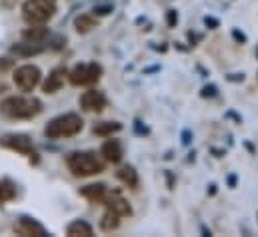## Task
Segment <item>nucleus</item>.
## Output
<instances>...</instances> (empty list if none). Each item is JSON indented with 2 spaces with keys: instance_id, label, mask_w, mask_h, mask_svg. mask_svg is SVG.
Wrapping results in <instances>:
<instances>
[{
  "instance_id": "dca6fc26",
  "label": "nucleus",
  "mask_w": 258,
  "mask_h": 237,
  "mask_svg": "<svg viewBox=\"0 0 258 237\" xmlns=\"http://www.w3.org/2000/svg\"><path fill=\"white\" fill-rule=\"evenodd\" d=\"M98 26V18L94 14H80L74 18V28L78 34H88Z\"/></svg>"
},
{
  "instance_id": "a878e982",
  "label": "nucleus",
  "mask_w": 258,
  "mask_h": 237,
  "mask_svg": "<svg viewBox=\"0 0 258 237\" xmlns=\"http://www.w3.org/2000/svg\"><path fill=\"white\" fill-rule=\"evenodd\" d=\"M204 24H206L210 30L218 28V20H216V18H212V16H206V18H204Z\"/></svg>"
},
{
  "instance_id": "aec40b11",
  "label": "nucleus",
  "mask_w": 258,
  "mask_h": 237,
  "mask_svg": "<svg viewBox=\"0 0 258 237\" xmlns=\"http://www.w3.org/2000/svg\"><path fill=\"white\" fill-rule=\"evenodd\" d=\"M100 229L102 231H106V233H110V231H114V229H118V225H120V215L118 213H114V211H110V209H106L104 211V215L100 217Z\"/></svg>"
},
{
  "instance_id": "5701e85b",
  "label": "nucleus",
  "mask_w": 258,
  "mask_h": 237,
  "mask_svg": "<svg viewBox=\"0 0 258 237\" xmlns=\"http://www.w3.org/2000/svg\"><path fill=\"white\" fill-rule=\"evenodd\" d=\"M200 96H202V98H214V96H218V88H216L214 84L204 86V88H202V92H200Z\"/></svg>"
},
{
  "instance_id": "412c9836",
  "label": "nucleus",
  "mask_w": 258,
  "mask_h": 237,
  "mask_svg": "<svg viewBox=\"0 0 258 237\" xmlns=\"http://www.w3.org/2000/svg\"><path fill=\"white\" fill-rule=\"evenodd\" d=\"M14 197H16V187H14V183L8 181V179H2V181H0V203L10 201V199H14Z\"/></svg>"
},
{
  "instance_id": "0eeeda50",
  "label": "nucleus",
  "mask_w": 258,
  "mask_h": 237,
  "mask_svg": "<svg viewBox=\"0 0 258 237\" xmlns=\"http://www.w3.org/2000/svg\"><path fill=\"white\" fill-rule=\"evenodd\" d=\"M0 146L2 148H6V150H12V152H16V154H20V156H28L30 160H38L36 156V148H34V144H32V140L26 136V134H6V136H2L0 138Z\"/></svg>"
},
{
  "instance_id": "39448f33",
  "label": "nucleus",
  "mask_w": 258,
  "mask_h": 237,
  "mask_svg": "<svg viewBox=\"0 0 258 237\" xmlns=\"http://www.w3.org/2000/svg\"><path fill=\"white\" fill-rule=\"evenodd\" d=\"M100 78H102V66L96 62L76 64L72 70H68V82L72 86H92Z\"/></svg>"
},
{
  "instance_id": "4468645a",
  "label": "nucleus",
  "mask_w": 258,
  "mask_h": 237,
  "mask_svg": "<svg viewBox=\"0 0 258 237\" xmlns=\"http://www.w3.org/2000/svg\"><path fill=\"white\" fill-rule=\"evenodd\" d=\"M10 52L20 56V58H30V56H36V54H42L44 52V44H36V42H18V44H12L10 46Z\"/></svg>"
},
{
  "instance_id": "9d476101",
  "label": "nucleus",
  "mask_w": 258,
  "mask_h": 237,
  "mask_svg": "<svg viewBox=\"0 0 258 237\" xmlns=\"http://www.w3.org/2000/svg\"><path fill=\"white\" fill-rule=\"evenodd\" d=\"M14 233L24 237H46L48 231L44 229L42 223H38L36 219L32 217H20L16 223H14Z\"/></svg>"
},
{
  "instance_id": "f03ea898",
  "label": "nucleus",
  "mask_w": 258,
  "mask_h": 237,
  "mask_svg": "<svg viewBox=\"0 0 258 237\" xmlns=\"http://www.w3.org/2000/svg\"><path fill=\"white\" fill-rule=\"evenodd\" d=\"M66 166L76 178H90L104 172L106 162L96 152H72L66 158Z\"/></svg>"
},
{
  "instance_id": "423d86ee",
  "label": "nucleus",
  "mask_w": 258,
  "mask_h": 237,
  "mask_svg": "<svg viewBox=\"0 0 258 237\" xmlns=\"http://www.w3.org/2000/svg\"><path fill=\"white\" fill-rule=\"evenodd\" d=\"M12 80H14L16 88H18L20 92H32L34 88L40 86V82H42V72H40V68L34 66V64H24V66L14 68Z\"/></svg>"
},
{
  "instance_id": "b1692460",
  "label": "nucleus",
  "mask_w": 258,
  "mask_h": 237,
  "mask_svg": "<svg viewBox=\"0 0 258 237\" xmlns=\"http://www.w3.org/2000/svg\"><path fill=\"white\" fill-rule=\"evenodd\" d=\"M14 68V60L10 58H0V72H8Z\"/></svg>"
},
{
  "instance_id": "1a4fd4ad",
  "label": "nucleus",
  "mask_w": 258,
  "mask_h": 237,
  "mask_svg": "<svg viewBox=\"0 0 258 237\" xmlns=\"http://www.w3.org/2000/svg\"><path fill=\"white\" fill-rule=\"evenodd\" d=\"M102 205H106V209L118 213L120 217H128V215H132V207H130V203L122 197V193H120L118 189L108 191L106 197H104V201H102Z\"/></svg>"
},
{
  "instance_id": "6ab92c4d",
  "label": "nucleus",
  "mask_w": 258,
  "mask_h": 237,
  "mask_svg": "<svg viewBox=\"0 0 258 237\" xmlns=\"http://www.w3.org/2000/svg\"><path fill=\"white\" fill-rule=\"evenodd\" d=\"M92 233H94L92 225L82 219H76V221L68 223V227H66V235L70 237H90Z\"/></svg>"
},
{
  "instance_id": "20e7f679",
  "label": "nucleus",
  "mask_w": 258,
  "mask_h": 237,
  "mask_svg": "<svg viewBox=\"0 0 258 237\" xmlns=\"http://www.w3.org/2000/svg\"><path fill=\"white\" fill-rule=\"evenodd\" d=\"M56 10V0H24L22 18L28 24H46L48 20L54 18Z\"/></svg>"
},
{
  "instance_id": "f3484780",
  "label": "nucleus",
  "mask_w": 258,
  "mask_h": 237,
  "mask_svg": "<svg viewBox=\"0 0 258 237\" xmlns=\"http://www.w3.org/2000/svg\"><path fill=\"white\" fill-rule=\"evenodd\" d=\"M120 130H122L120 122H98V124L92 126V134L98 136V138H110L112 134H116Z\"/></svg>"
},
{
  "instance_id": "2eb2a0df",
  "label": "nucleus",
  "mask_w": 258,
  "mask_h": 237,
  "mask_svg": "<svg viewBox=\"0 0 258 237\" xmlns=\"http://www.w3.org/2000/svg\"><path fill=\"white\" fill-rule=\"evenodd\" d=\"M46 38H48V28H44V24H30V28L22 30V40L26 42L42 44Z\"/></svg>"
},
{
  "instance_id": "7ed1b4c3",
  "label": "nucleus",
  "mask_w": 258,
  "mask_h": 237,
  "mask_svg": "<svg viewBox=\"0 0 258 237\" xmlns=\"http://www.w3.org/2000/svg\"><path fill=\"white\" fill-rule=\"evenodd\" d=\"M84 128V120L74 112L60 114L56 118H52L46 128H44V136L48 140H62V138H74L76 134H80Z\"/></svg>"
},
{
  "instance_id": "bb28decb",
  "label": "nucleus",
  "mask_w": 258,
  "mask_h": 237,
  "mask_svg": "<svg viewBox=\"0 0 258 237\" xmlns=\"http://www.w3.org/2000/svg\"><path fill=\"white\" fill-rule=\"evenodd\" d=\"M232 36H234V40H238V42H240V44H244V42H246V36H244V34H242V32H238V30H236V28H234V30H232Z\"/></svg>"
},
{
  "instance_id": "f257e3e1",
  "label": "nucleus",
  "mask_w": 258,
  "mask_h": 237,
  "mask_svg": "<svg viewBox=\"0 0 258 237\" xmlns=\"http://www.w3.org/2000/svg\"><path fill=\"white\" fill-rule=\"evenodd\" d=\"M42 112V102L34 96H10L0 102V114L8 120H32Z\"/></svg>"
},
{
  "instance_id": "f8f14e48",
  "label": "nucleus",
  "mask_w": 258,
  "mask_h": 237,
  "mask_svg": "<svg viewBox=\"0 0 258 237\" xmlns=\"http://www.w3.org/2000/svg\"><path fill=\"white\" fill-rule=\"evenodd\" d=\"M66 80H68V70H66L64 66L54 68V70L46 76V80L42 82V90H44V94H56L58 90H62V86H64Z\"/></svg>"
},
{
  "instance_id": "4be33fe9",
  "label": "nucleus",
  "mask_w": 258,
  "mask_h": 237,
  "mask_svg": "<svg viewBox=\"0 0 258 237\" xmlns=\"http://www.w3.org/2000/svg\"><path fill=\"white\" fill-rule=\"evenodd\" d=\"M110 12H112V6H110V4H98V6H94V10H92L94 16H106V14H110Z\"/></svg>"
},
{
  "instance_id": "9b49d317",
  "label": "nucleus",
  "mask_w": 258,
  "mask_h": 237,
  "mask_svg": "<svg viewBox=\"0 0 258 237\" xmlns=\"http://www.w3.org/2000/svg\"><path fill=\"white\" fill-rule=\"evenodd\" d=\"M100 156H102V160H104L106 164H114V166L120 164L122 158H124L122 142L110 136V140H106V142L102 144V148H100Z\"/></svg>"
},
{
  "instance_id": "a211bd4d",
  "label": "nucleus",
  "mask_w": 258,
  "mask_h": 237,
  "mask_svg": "<svg viewBox=\"0 0 258 237\" xmlns=\"http://www.w3.org/2000/svg\"><path fill=\"white\" fill-rule=\"evenodd\" d=\"M116 178L120 179L126 187H130V189H136L138 183H140L138 172H136L132 166H122V168H118V170H116Z\"/></svg>"
},
{
  "instance_id": "393cba45",
  "label": "nucleus",
  "mask_w": 258,
  "mask_h": 237,
  "mask_svg": "<svg viewBox=\"0 0 258 237\" xmlns=\"http://www.w3.org/2000/svg\"><path fill=\"white\" fill-rule=\"evenodd\" d=\"M166 20H168V26H176V24H178V14H176V10H168V12H166Z\"/></svg>"
},
{
  "instance_id": "cd10ccee",
  "label": "nucleus",
  "mask_w": 258,
  "mask_h": 237,
  "mask_svg": "<svg viewBox=\"0 0 258 237\" xmlns=\"http://www.w3.org/2000/svg\"><path fill=\"white\" fill-rule=\"evenodd\" d=\"M134 128H136V134H140V136H144V134H148V128H146V126L142 128V126H140V122H136V126H134Z\"/></svg>"
},
{
  "instance_id": "6e6552de",
  "label": "nucleus",
  "mask_w": 258,
  "mask_h": 237,
  "mask_svg": "<svg viewBox=\"0 0 258 237\" xmlns=\"http://www.w3.org/2000/svg\"><path fill=\"white\" fill-rule=\"evenodd\" d=\"M78 106L88 114H100L108 106V100H106L104 92H100V90H86L78 98Z\"/></svg>"
},
{
  "instance_id": "ddd939ff",
  "label": "nucleus",
  "mask_w": 258,
  "mask_h": 237,
  "mask_svg": "<svg viewBox=\"0 0 258 237\" xmlns=\"http://www.w3.org/2000/svg\"><path fill=\"white\" fill-rule=\"evenodd\" d=\"M106 193H108V189L104 183H88V185L80 187V195L84 199H88L90 203H102Z\"/></svg>"
}]
</instances>
